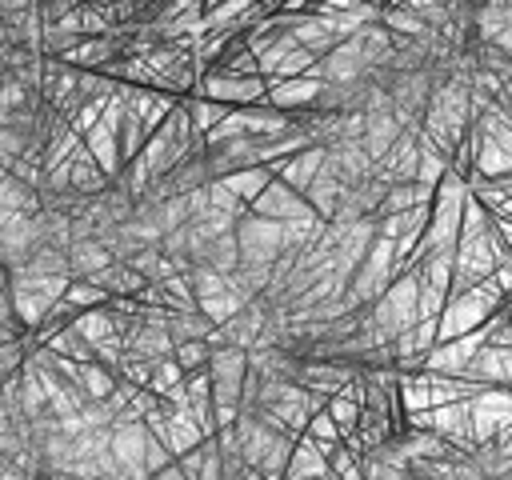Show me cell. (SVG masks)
I'll list each match as a JSON object with an SVG mask.
<instances>
[{
	"label": "cell",
	"instance_id": "obj_1",
	"mask_svg": "<svg viewBox=\"0 0 512 480\" xmlns=\"http://www.w3.org/2000/svg\"><path fill=\"white\" fill-rule=\"evenodd\" d=\"M72 276H32V272H12V312L24 332H32L68 292Z\"/></svg>",
	"mask_w": 512,
	"mask_h": 480
},
{
	"label": "cell",
	"instance_id": "obj_2",
	"mask_svg": "<svg viewBox=\"0 0 512 480\" xmlns=\"http://www.w3.org/2000/svg\"><path fill=\"white\" fill-rule=\"evenodd\" d=\"M192 96L216 100L224 108H256V104H268V84L260 76H232V72L208 68Z\"/></svg>",
	"mask_w": 512,
	"mask_h": 480
},
{
	"label": "cell",
	"instance_id": "obj_3",
	"mask_svg": "<svg viewBox=\"0 0 512 480\" xmlns=\"http://www.w3.org/2000/svg\"><path fill=\"white\" fill-rule=\"evenodd\" d=\"M236 244H240V264H248V268H272L280 260V252H284V224L248 212L236 224Z\"/></svg>",
	"mask_w": 512,
	"mask_h": 480
},
{
	"label": "cell",
	"instance_id": "obj_4",
	"mask_svg": "<svg viewBox=\"0 0 512 480\" xmlns=\"http://www.w3.org/2000/svg\"><path fill=\"white\" fill-rule=\"evenodd\" d=\"M244 376H248V352L244 348H212L208 360V380H212V404H236L240 408V392H244Z\"/></svg>",
	"mask_w": 512,
	"mask_h": 480
},
{
	"label": "cell",
	"instance_id": "obj_5",
	"mask_svg": "<svg viewBox=\"0 0 512 480\" xmlns=\"http://www.w3.org/2000/svg\"><path fill=\"white\" fill-rule=\"evenodd\" d=\"M508 424H512V388H484L472 396V440L476 444H488Z\"/></svg>",
	"mask_w": 512,
	"mask_h": 480
},
{
	"label": "cell",
	"instance_id": "obj_6",
	"mask_svg": "<svg viewBox=\"0 0 512 480\" xmlns=\"http://www.w3.org/2000/svg\"><path fill=\"white\" fill-rule=\"evenodd\" d=\"M488 316H492V308H488V304H480L472 292H464V296H448V304H444V312H440L436 344H444V340H460V336H468V332L484 328V324H488Z\"/></svg>",
	"mask_w": 512,
	"mask_h": 480
},
{
	"label": "cell",
	"instance_id": "obj_7",
	"mask_svg": "<svg viewBox=\"0 0 512 480\" xmlns=\"http://www.w3.org/2000/svg\"><path fill=\"white\" fill-rule=\"evenodd\" d=\"M32 248H36V216L0 208V264L8 272H16V268H24Z\"/></svg>",
	"mask_w": 512,
	"mask_h": 480
},
{
	"label": "cell",
	"instance_id": "obj_8",
	"mask_svg": "<svg viewBox=\"0 0 512 480\" xmlns=\"http://www.w3.org/2000/svg\"><path fill=\"white\" fill-rule=\"evenodd\" d=\"M356 376V364H344V360H316V356H304L300 368H296V384L316 392V396H336L344 392V384H352Z\"/></svg>",
	"mask_w": 512,
	"mask_h": 480
},
{
	"label": "cell",
	"instance_id": "obj_9",
	"mask_svg": "<svg viewBox=\"0 0 512 480\" xmlns=\"http://www.w3.org/2000/svg\"><path fill=\"white\" fill-rule=\"evenodd\" d=\"M144 444H148L144 420H140V424H128V420H116V424H112V460L120 464V472H124L128 480H148Z\"/></svg>",
	"mask_w": 512,
	"mask_h": 480
},
{
	"label": "cell",
	"instance_id": "obj_10",
	"mask_svg": "<svg viewBox=\"0 0 512 480\" xmlns=\"http://www.w3.org/2000/svg\"><path fill=\"white\" fill-rule=\"evenodd\" d=\"M248 212H252V216H264V220H276V224H292V220L316 216V212L308 208V200H304L300 192H292L284 180H272V184L256 196V204H252Z\"/></svg>",
	"mask_w": 512,
	"mask_h": 480
},
{
	"label": "cell",
	"instance_id": "obj_11",
	"mask_svg": "<svg viewBox=\"0 0 512 480\" xmlns=\"http://www.w3.org/2000/svg\"><path fill=\"white\" fill-rule=\"evenodd\" d=\"M320 92H324V84L312 72L296 76V80H280V84H268V108H276L284 116H304L320 104Z\"/></svg>",
	"mask_w": 512,
	"mask_h": 480
},
{
	"label": "cell",
	"instance_id": "obj_12",
	"mask_svg": "<svg viewBox=\"0 0 512 480\" xmlns=\"http://www.w3.org/2000/svg\"><path fill=\"white\" fill-rule=\"evenodd\" d=\"M484 348V328L460 336V340H444L424 356V372H440V376H464V368L472 364V356Z\"/></svg>",
	"mask_w": 512,
	"mask_h": 480
},
{
	"label": "cell",
	"instance_id": "obj_13",
	"mask_svg": "<svg viewBox=\"0 0 512 480\" xmlns=\"http://www.w3.org/2000/svg\"><path fill=\"white\" fill-rule=\"evenodd\" d=\"M416 164H420V132H404L372 168V176H380L384 184H416Z\"/></svg>",
	"mask_w": 512,
	"mask_h": 480
},
{
	"label": "cell",
	"instance_id": "obj_14",
	"mask_svg": "<svg viewBox=\"0 0 512 480\" xmlns=\"http://www.w3.org/2000/svg\"><path fill=\"white\" fill-rule=\"evenodd\" d=\"M324 160H328V148L312 144V148H304V152H296V156H288V160L272 164V176H276V180H284L292 192H300V196H304V192L312 188V180L320 176Z\"/></svg>",
	"mask_w": 512,
	"mask_h": 480
},
{
	"label": "cell",
	"instance_id": "obj_15",
	"mask_svg": "<svg viewBox=\"0 0 512 480\" xmlns=\"http://www.w3.org/2000/svg\"><path fill=\"white\" fill-rule=\"evenodd\" d=\"M112 188V180L104 176V168L92 160V152L80 144V152L72 156V168H68V192H76L80 200H96Z\"/></svg>",
	"mask_w": 512,
	"mask_h": 480
},
{
	"label": "cell",
	"instance_id": "obj_16",
	"mask_svg": "<svg viewBox=\"0 0 512 480\" xmlns=\"http://www.w3.org/2000/svg\"><path fill=\"white\" fill-rule=\"evenodd\" d=\"M116 264V256L108 252V244L100 236H88V240H72L68 248V276L72 280H92L100 268Z\"/></svg>",
	"mask_w": 512,
	"mask_h": 480
},
{
	"label": "cell",
	"instance_id": "obj_17",
	"mask_svg": "<svg viewBox=\"0 0 512 480\" xmlns=\"http://www.w3.org/2000/svg\"><path fill=\"white\" fill-rule=\"evenodd\" d=\"M400 136H404L400 120L392 116V108H384V112H368V124H364L360 144H364L368 160H372V164H380V160H384V152H388V148H392Z\"/></svg>",
	"mask_w": 512,
	"mask_h": 480
},
{
	"label": "cell",
	"instance_id": "obj_18",
	"mask_svg": "<svg viewBox=\"0 0 512 480\" xmlns=\"http://www.w3.org/2000/svg\"><path fill=\"white\" fill-rule=\"evenodd\" d=\"M72 328L96 348V344H104V340H112V336H120L124 328H128V316H120V312H112L108 304L104 308H88V312H80L76 320H72Z\"/></svg>",
	"mask_w": 512,
	"mask_h": 480
},
{
	"label": "cell",
	"instance_id": "obj_19",
	"mask_svg": "<svg viewBox=\"0 0 512 480\" xmlns=\"http://www.w3.org/2000/svg\"><path fill=\"white\" fill-rule=\"evenodd\" d=\"M328 476H332V468H328L324 452L316 448V440L312 436H296V448H292L284 480H328Z\"/></svg>",
	"mask_w": 512,
	"mask_h": 480
},
{
	"label": "cell",
	"instance_id": "obj_20",
	"mask_svg": "<svg viewBox=\"0 0 512 480\" xmlns=\"http://www.w3.org/2000/svg\"><path fill=\"white\" fill-rule=\"evenodd\" d=\"M340 196H344V184H340V176L328 168V160H324V168H320V176L312 180V188L304 192V200H308V208L320 216V220H336V208H340Z\"/></svg>",
	"mask_w": 512,
	"mask_h": 480
},
{
	"label": "cell",
	"instance_id": "obj_21",
	"mask_svg": "<svg viewBox=\"0 0 512 480\" xmlns=\"http://www.w3.org/2000/svg\"><path fill=\"white\" fill-rule=\"evenodd\" d=\"M92 284L96 288H104L112 300H120V296H140V288H148V280L132 268V264H124V260H116V264H108V268H100L96 276H92Z\"/></svg>",
	"mask_w": 512,
	"mask_h": 480
},
{
	"label": "cell",
	"instance_id": "obj_22",
	"mask_svg": "<svg viewBox=\"0 0 512 480\" xmlns=\"http://www.w3.org/2000/svg\"><path fill=\"white\" fill-rule=\"evenodd\" d=\"M0 208H4V212L36 216V212L44 208V200H40V188H32V184L16 180L8 168H0Z\"/></svg>",
	"mask_w": 512,
	"mask_h": 480
},
{
	"label": "cell",
	"instance_id": "obj_23",
	"mask_svg": "<svg viewBox=\"0 0 512 480\" xmlns=\"http://www.w3.org/2000/svg\"><path fill=\"white\" fill-rule=\"evenodd\" d=\"M76 384H80V392L88 396V404H100V400H108V396H112V388L120 384V376H116L108 364L88 360V364H80V368H76Z\"/></svg>",
	"mask_w": 512,
	"mask_h": 480
},
{
	"label": "cell",
	"instance_id": "obj_24",
	"mask_svg": "<svg viewBox=\"0 0 512 480\" xmlns=\"http://www.w3.org/2000/svg\"><path fill=\"white\" fill-rule=\"evenodd\" d=\"M124 264H132V268H136V272H140L148 284H164L168 276H176V272H180V268L172 264V256H168L160 244H152V248H140V252H136V256H128Z\"/></svg>",
	"mask_w": 512,
	"mask_h": 480
},
{
	"label": "cell",
	"instance_id": "obj_25",
	"mask_svg": "<svg viewBox=\"0 0 512 480\" xmlns=\"http://www.w3.org/2000/svg\"><path fill=\"white\" fill-rule=\"evenodd\" d=\"M452 172V164H448V156L432 144V140H424V132H420V164H416V184H424V188H440V180Z\"/></svg>",
	"mask_w": 512,
	"mask_h": 480
},
{
	"label": "cell",
	"instance_id": "obj_26",
	"mask_svg": "<svg viewBox=\"0 0 512 480\" xmlns=\"http://www.w3.org/2000/svg\"><path fill=\"white\" fill-rule=\"evenodd\" d=\"M272 180H276V176H272V168H264V164H256V168H240V172L224 176V184H228V188H232V192H236V196H240L248 208L256 204V196H260V192H264Z\"/></svg>",
	"mask_w": 512,
	"mask_h": 480
},
{
	"label": "cell",
	"instance_id": "obj_27",
	"mask_svg": "<svg viewBox=\"0 0 512 480\" xmlns=\"http://www.w3.org/2000/svg\"><path fill=\"white\" fill-rule=\"evenodd\" d=\"M212 332H216V324L204 312H168V336H172V344L208 340Z\"/></svg>",
	"mask_w": 512,
	"mask_h": 480
},
{
	"label": "cell",
	"instance_id": "obj_28",
	"mask_svg": "<svg viewBox=\"0 0 512 480\" xmlns=\"http://www.w3.org/2000/svg\"><path fill=\"white\" fill-rule=\"evenodd\" d=\"M16 272H32V276H68V252L52 248V244H36L24 260V268Z\"/></svg>",
	"mask_w": 512,
	"mask_h": 480
},
{
	"label": "cell",
	"instance_id": "obj_29",
	"mask_svg": "<svg viewBox=\"0 0 512 480\" xmlns=\"http://www.w3.org/2000/svg\"><path fill=\"white\" fill-rule=\"evenodd\" d=\"M184 108H188V120H192V132H196V140H204L232 108H224V104H216V100H204V96H188L184 100Z\"/></svg>",
	"mask_w": 512,
	"mask_h": 480
},
{
	"label": "cell",
	"instance_id": "obj_30",
	"mask_svg": "<svg viewBox=\"0 0 512 480\" xmlns=\"http://www.w3.org/2000/svg\"><path fill=\"white\" fill-rule=\"evenodd\" d=\"M44 348H52L56 356H64V360H76V364H88V360H96V348H92V344H88V340H84V336H80L72 324H68L60 336H52Z\"/></svg>",
	"mask_w": 512,
	"mask_h": 480
},
{
	"label": "cell",
	"instance_id": "obj_31",
	"mask_svg": "<svg viewBox=\"0 0 512 480\" xmlns=\"http://www.w3.org/2000/svg\"><path fill=\"white\" fill-rule=\"evenodd\" d=\"M172 360L184 368V376H188V372H204L208 360H212V344H208V340H184V344L172 348Z\"/></svg>",
	"mask_w": 512,
	"mask_h": 480
},
{
	"label": "cell",
	"instance_id": "obj_32",
	"mask_svg": "<svg viewBox=\"0 0 512 480\" xmlns=\"http://www.w3.org/2000/svg\"><path fill=\"white\" fill-rule=\"evenodd\" d=\"M180 384H184V368H180L172 356L152 364V380H148V392H152L156 400H164V396H168L172 388H180Z\"/></svg>",
	"mask_w": 512,
	"mask_h": 480
},
{
	"label": "cell",
	"instance_id": "obj_33",
	"mask_svg": "<svg viewBox=\"0 0 512 480\" xmlns=\"http://www.w3.org/2000/svg\"><path fill=\"white\" fill-rule=\"evenodd\" d=\"M64 300H68L76 312H88V308H104L112 296H108L104 288H96L92 280H72L68 292H64Z\"/></svg>",
	"mask_w": 512,
	"mask_h": 480
},
{
	"label": "cell",
	"instance_id": "obj_34",
	"mask_svg": "<svg viewBox=\"0 0 512 480\" xmlns=\"http://www.w3.org/2000/svg\"><path fill=\"white\" fill-rule=\"evenodd\" d=\"M208 208H216V212H228V216H236V220H244L248 216V204L224 184V180H208Z\"/></svg>",
	"mask_w": 512,
	"mask_h": 480
},
{
	"label": "cell",
	"instance_id": "obj_35",
	"mask_svg": "<svg viewBox=\"0 0 512 480\" xmlns=\"http://www.w3.org/2000/svg\"><path fill=\"white\" fill-rule=\"evenodd\" d=\"M416 204H420L416 184H388V192H384V200H380L376 220H380V216H396V212H412Z\"/></svg>",
	"mask_w": 512,
	"mask_h": 480
},
{
	"label": "cell",
	"instance_id": "obj_36",
	"mask_svg": "<svg viewBox=\"0 0 512 480\" xmlns=\"http://www.w3.org/2000/svg\"><path fill=\"white\" fill-rule=\"evenodd\" d=\"M332 420H336V428H340V436H352L356 432V424H360V404L356 400H348V396H328V408H324Z\"/></svg>",
	"mask_w": 512,
	"mask_h": 480
},
{
	"label": "cell",
	"instance_id": "obj_37",
	"mask_svg": "<svg viewBox=\"0 0 512 480\" xmlns=\"http://www.w3.org/2000/svg\"><path fill=\"white\" fill-rule=\"evenodd\" d=\"M484 344H488V348H504V352H512V320H508L504 308L488 316V324H484Z\"/></svg>",
	"mask_w": 512,
	"mask_h": 480
},
{
	"label": "cell",
	"instance_id": "obj_38",
	"mask_svg": "<svg viewBox=\"0 0 512 480\" xmlns=\"http://www.w3.org/2000/svg\"><path fill=\"white\" fill-rule=\"evenodd\" d=\"M296 48H300V44H296V36H292V32H284V36H280V40H276L260 60H256V64H260V80H268V76L276 72V64H280L288 52H296Z\"/></svg>",
	"mask_w": 512,
	"mask_h": 480
},
{
	"label": "cell",
	"instance_id": "obj_39",
	"mask_svg": "<svg viewBox=\"0 0 512 480\" xmlns=\"http://www.w3.org/2000/svg\"><path fill=\"white\" fill-rule=\"evenodd\" d=\"M304 436H312L316 444H340V440H344V436H340V428H336V420H332L328 412H312V420H308Z\"/></svg>",
	"mask_w": 512,
	"mask_h": 480
},
{
	"label": "cell",
	"instance_id": "obj_40",
	"mask_svg": "<svg viewBox=\"0 0 512 480\" xmlns=\"http://www.w3.org/2000/svg\"><path fill=\"white\" fill-rule=\"evenodd\" d=\"M364 480H412V472L400 464H388L380 456H364Z\"/></svg>",
	"mask_w": 512,
	"mask_h": 480
},
{
	"label": "cell",
	"instance_id": "obj_41",
	"mask_svg": "<svg viewBox=\"0 0 512 480\" xmlns=\"http://www.w3.org/2000/svg\"><path fill=\"white\" fill-rule=\"evenodd\" d=\"M172 460H176V456H172V452H168V448L148 432V444H144V468H148V476H156V472H160V468H168Z\"/></svg>",
	"mask_w": 512,
	"mask_h": 480
},
{
	"label": "cell",
	"instance_id": "obj_42",
	"mask_svg": "<svg viewBox=\"0 0 512 480\" xmlns=\"http://www.w3.org/2000/svg\"><path fill=\"white\" fill-rule=\"evenodd\" d=\"M492 280L500 284V292H504V296H512V256H504V260L496 264V272H492Z\"/></svg>",
	"mask_w": 512,
	"mask_h": 480
},
{
	"label": "cell",
	"instance_id": "obj_43",
	"mask_svg": "<svg viewBox=\"0 0 512 480\" xmlns=\"http://www.w3.org/2000/svg\"><path fill=\"white\" fill-rule=\"evenodd\" d=\"M496 104H504V108H508V112H512V80H508V84H504V92H500V100H496Z\"/></svg>",
	"mask_w": 512,
	"mask_h": 480
},
{
	"label": "cell",
	"instance_id": "obj_44",
	"mask_svg": "<svg viewBox=\"0 0 512 480\" xmlns=\"http://www.w3.org/2000/svg\"><path fill=\"white\" fill-rule=\"evenodd\" d=\"M0 464H4V456H0Z\"/></svg>",
	"mask_w": 512,
	"mask_h": 480
},
{
	"label": "cell",
	"instance_id": "obj_45",
	"mask_svg": "<svg viewBox=\"0 0 512 480\" xmlns=\"http://www.w3.org/2000/svg\"><path fill=\"white\" fill-rule=\"evenodd\" d=\"M0 272H4V264H0Z\"/></svg>",
	"mask_w": 512,
	"mask_h": 480
},
{
	"label": "cell",
	"instance_id": "obj_46",
	"mask_svg": "<svg viewBox=\"0 0 512 480\" xmlns=\"http://www.w3.org/2000/svg\"><path fill=\"white\" fill-rule=\"evenodd\" d=\"M332 480H336V476H332Z\"/></svg>",
	"mask_w": 512,
	"mask_h": 480
}]
</instances>
